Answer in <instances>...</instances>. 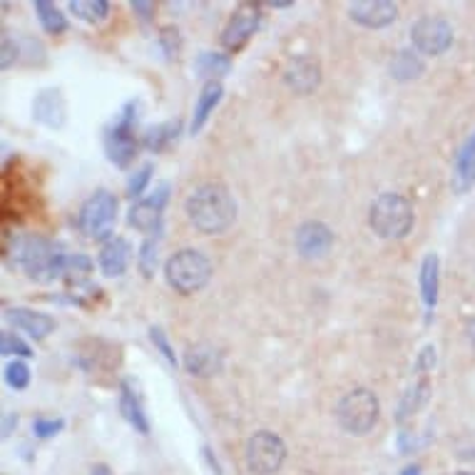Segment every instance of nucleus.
I'll use <instances>...</instances> for the list:
<instances>
[{"label": "nucleus", "instance_id": "f03ea898", "mask_svg": "<svg viewBox=\"0 0 475 475\" xmlns=\"http://www.w3.org/2000/svg\"><path fill=\"white\" fill-rule=\"evenodd\" d=\"M185 214L199 234L217 237L227 232L237 220V199L220 182H204L195 187L185 199Z\"/></svg>", "mask_w": 475, "mask_h": 475}, {"label": "nucleus", "instance_id": "e433bc0d", "mask_svg": "<svg viewBox=\"0 0 475 475\" xmlns=\"http://www.w3.org/2000/svg\"><path fill=\"white\" fill-rule=\"evenodd\" d=\"M436 361H438V354H436V346L433 344H429V346L421 348V354H418L416 359V366H413V371L416 373H430L433 369H436Z\"/></svg>", "mask_w": 475, "mask_h": 475}, {"label": "nucleus", "instance_id": "c756f323", "mask_svg": "<svg viewBox=\"0 0 475 475\" xmlns=\"http://www.w3.org/2000/svg\"><path fill=\"white\" fill-rule=\"evenodd\" d=\"M0 354H3V356H18V359H30V356H33V348H30V344H25L18 334L3 331V334H0Z\"/></svg>", "mask_w": 475, "mask_h": 475}, {"label": "nucleus", "instance_id": "2f4dec72", "mask_svg": "<svg viewBox=\"0 0 475 475\" xmlns=\"http://www.w3.org/2000/svg\"><path fill=\"white\" fill-rule=\"evenodd\" d=\"M157 43H160V50H162L164 55L172 60L182 50V35H179V30L174 25H162L160 35H157Z\"/></svg>", "mask_w": 475, "mask_h": 475}, {"label": "nucleus", "instance_id": "09e8293b", "mask_svg": "<svg viewBox=\"0 0 475 475\" xmlns=\"http://www.w3.org/2000/svg\"><path fill=\"white\" fill-rule=\"evenodd\" d=\"M453 475H475V473H468V471H461V473H453Z\"/></svg>", "mask_w": 475, "mask_h": 475}, {"label": "nucleus", "instance_id": "473e14b6", "mask_svg": "<svg viewBox=\"0 0 475 475\" xmlns=\"http://www.w3.org/2000/svg\"><path fill=\"white\" fill-rule=\"evenodd\" d=\"M152 172H154V164L152 162H145L142 167H139L138 172L129 177L128 182V197L132 199H142V195H145V189H147V185H150L152 179Z\"/></svg>", "mask_w": 475, "mask_h": 475}, {"label": "nucleus", "instance_id": "20e7f679", "mask_svg": "<svg viewBox=\"0 0 475 475\" xmlns=\"http://www.w3.org/2000/svg\"><path fill=\"white\" fill-rule=\"evenodd\" d=\"M164 279L177 294L192 296L209 284L212 262L199 249H179L164 264Z\"/></svg>", "mask_w": 475, "mask_h": 475}, {"label": "nucleus", "instance_id": "f257e3e1", "mask_svg": "<svg viewBox=\"0 0 475 475\" xmlns=\"http://www.w3.org/2000/svg\"><path fill=\"white\" fill-rule=\"evenodd\" d=\"M3 259L11 267H21L38 284H50L55 279L65 277L68 254L62 244L38 237V234H3Z\"/></svg>", "mask_w": 475, "mask_h": 475}, {"label": "nucleus", "instance_id": "bb28decb", "mask_svg": "<svg viewBox=\"0 0 475 475\" xmlns=\"http://www.w3.org/2000/svg\"><path fill=\"white\" fill-rule=\"evenodd\" d=\"M195 70L209 80H217L221 75L232 72V58L224 53H199L195 60Z\"/></svg>", "mask_w": 475, "mask_h": 475}, {"label": "nucleus", "instance_id": "cd10ccee", "mask_svg": "<svg viewBox=\"0 0 475 475\" xmlns=\"http://www.w3.org/2000/svg\"><path fill=\"white\" fill-rule=\"evenodd\" d=\"M70 12L80 18L85 23H103L110 15V3L107 0H70Z\"/></svg>", "mask_w": 475, "mask_h": 475}, {"label": "nucleus", "instance_id": "f8f14e48", "mask_svg": "<svg viewBox=\"0 0 475 475\" xmlns=\"http://www.w3.org/2000/svg\"><path fill=\"white\" fill-rule=\"evenodd\" d=\"M321 62L309 53L294 55L284 68V82L294 95H312L321 85Z\"/></svg>", "mask_w": 475, "mask_h": 475}, {"label": "nucleus", "instance_id": "ddd939ff", "mask_svg": "<svg viewBox=\"0 0 475 475\" xmlns=\"http://www.w3.org/2000/svg\"><path fill=\"white\" fill-rule=\"evenodd\" d=\"M294 246L304 259H324L334 246V232L331 227L319 220H309L299 224L294 234Z\"/></svg>", "mask_w": 475, "mask_h": 475}, {"label": "nucleus", "instance_id": "2eb2a0df", "mask_svg": "<svg viewBox=\"0 0 475 475\" xmlns=\"http://www.w3.org/2000/svg\"><path fill=\"white\" fill-rule=\"evenodd\" d=\"M33 120L47 129H62L68 122V104L60 88H43L33 100Z\"/></svg>", "mask_w": 475, "mask_h": 475}, {"label": "nucleus", "instance_id": "58836bf2", "mask_svg": "<svg viewBox=\"0 0 475 475\" xmlns=\"http://www.w3.org/2000/svg\"><path fill=\"white\" fill-rule=\"evenodd\" d=\"M21 50H23V55H28V62L33 65V62H46V47L40 40H33V38H23L21 40Z\"/></svg>", "mask_w": 475, "mask_h": 475}, {"label": "nucleus", "instance_id": "7c9ffc66", "mask_svg": "<svg viewBox=\"0 0 475 475\" xmlns=\"http://www.w3.org/2000/svg\"><path fill=\"white\" fill-rule=\"evenodd\" d=\"M5 383L15 388V391H25L30 386V366L23 359L11 361L5 366Z\"/></svg>", "mask_w": 475, "mask_h": 475}, {"label": "nucleus", "instance_id": "6e6552de", "mask_svg": "<svg viewBox=\"0 0 475 475\" xmlns=\"http://www.w3.org/2000/svg\"><path fill=\"white\" fill-rule=\"evenodd\" d=\"M287 443L274 430H256L244 446V463L252 475H277L287 463Z\"/></svg>", "mask_w": 475, "mask_h": 475}, {"label": "nucleus", "instance_id": "4c0bfd02", "mask_svg": "<svg viewBox=\"0 0 475 475\" xmlns=\"http://www.w3.org/2000/svg\"><path fill=\"white\" fill-rule=\"evenodd\" d=\"M95 262L88 254H68L65 262V274H90Z\"/></svg>", "mask_w": 475, "mask_h": 475}, {"label": "nucleus", "instance_id": "37998d69", "mask_svg": "<svg viewBox=\"0 0 475 475\" xmlns=\"http://www.w3.org/2000/svg\"><path fill=\"white\" fill-rule=\"evenodd\" d=\"M202 453H204V461H207L209 468L214 471V475H224V471H221L220 461H217V455L212 453V448H209V446H204V448H202Z\"/></svg>", "mask_w": 475, "mask_h": 475}, {"label": "nucleus", "instance_id": "ea45409f", "mask_svg": "<svg viewBox=\"0 0 475 475\" xmlns=\"http://www.w3.org/2000/svg\"><path fill=\"white\" fill-rule=\"evenodd\" d=\"M129 8H132V12L138 15L142 23H150L152 18H154V3H147V0H132Z\"/></svg>", "mask_w": 475, "mask_h": 475}, {"label": "nucleus", "instance_id": "aec40b11", "mask_svg": "<svg viewBox=\"0 0 475 475\" xmlns=\"http://www.w3.org/2000/svg\"><path fill=\"white\" fill-rule=\"evenodd\" d=\"M132 264V244L122 237H112L110 242L103 244L100 256H97V267L104 277H122Z\"/></svg>", "mask_w": 475, "mask_h": 475}, {"label": "nucleus", "instance_id": "c9c22d12", "mask_svg": "<svg viewBox=\"0 0 475 475\" xmlns=\"http://www.w3.org/2000/svg\"><path fill=\"white\" fill-rule=\"evenodd\" d=\"M150 341H152V346L162 354V359L167 361L170 366L177 369V356H174V348H172V344H170L167 334H164L162 326H150Z\"/></svg>", "mask_w": 475, "mask_h": 475}, {"label": "nucleus", "instance_id": "9b49d317", "mask_svg": "<svg viewBox=\"0 0 475 475\" xmlns=\"http://www.w3.org/2000/svg\"><path fill=\"white\" fill-rule=\"evenodd\" d=\"M259 23H262V3H239L221 30V46L229 53H239L254 38Z\"/></svg>", "mask_w": 475, "mask_h": 475}, {"label": "nucleus", "instance_id": "f704fd0d", "mask_svg": "<svg viewBox=\"0 0 475 475\" xmlns=\"http://www.w3.org/2000/svg\"><path fill=\"white\" fill-rule=\"evenodd\" d=\"M65 429V421L62 418H43L38 416L33 421V433L35 438H40V441H47V438H53V436H58Z\"/></svg>", "mask_w": 475, "mask_h": 475}, {"label": "nucleus", "instance_id": "a878e982", "mask_svg": "<svg viewBox=\"0 0 475 475\" xmlns=\"http://www.w3.org/2000/svg\"><path fill=\"white\" fill-rule=\"evenodd\" d=\"M35 15L47 35H62L68 30V18L62 15L58 5H53L47 0H35Z\"/></svg>", "mask_w": 475, "mask_h": 475}, {"label": "nucleus", "instance_id": "39448f33", "mask_svg": "<svg viewBox=\"0 0 475 475\" xmlns=\"http://www.w3.org/2000/svg\"><path fill=\"white\" fill-rule=\"evenodd\" d=\"M138 112L139 103L138 100H129V103L122 104V110L112 120V125L104 129V154L120 170H128L129 164L135 162V157H138L139 145L138 138H135Z\"/></svg>", "mask_w": 475, "mask_h": 475}, {"label": "nucleus", "instance_id": "de8ad7c7", "mask_svg": "<svg viewBox=\"0 0 475 475\" xmlns=\"http://www.w3.org/2000/svg\"><path fill=\"white\" fill-rule=\"evenodd\" d=\"M294 3L291 0H274V3H269V8H291Z\"/></svg>", "mask_w": 475, "mask_h": 475}, {"label": "nucleus", "instance_id": "412c9836", "mask_svg": "<svg viewBox=\"0 0 475 475\" xmlns=\"http://www.w3.org/2000/svg\"><path fill=\"white\" fill-rule=\"evenodd\" d=\"M418 287H421V299L429 312H436L438 299H441V259L436 252H429L418 269Z\"/></svg>", "mask_w": 475, "mask_h": 475}, {"label": "nucleus", "instance_id": "c85d7f7f", "mask_svg": "<svg viewBox=\"0 0 475 475\" xmlns=\"http://www.w3.org/2000/svg\"><path fill=\"white\" fill-rule=\"evenodd\" d=\"M157 252H160V244H157L154 237H147V239L142 242V246H139L138 267L145 279L154 277V269H157Z\"/></svg>", "mask_w": 475, "mask_h": 475}, {"label": "nucleus", "instance_id": "c03bdc74", "mask_svg": "<svg viewBox=\"0 0 475 475\" xmlns=\"http://www.w3.org/2000/svg\"><path fill=\"white\" fill-rule=\"evenodd\" d=\"M465 337H468V341H471V346L475 351V316H471L468 324H465Z\"/></svg>", "mask_w": 475, "mask_h": 475}, {"label": "nucleus", "instance_id": "a18cd8bd", "mask_svg": "<svg viewBox=\"0 0 475 475\" xmlns=\"http://www.w3.org/2000/svg\"><path fill=\"white\" fill-rule=\"evenodd\" d=\"M90 475H112V468L107 463H97L90 468Z\"/></svg>", "mask_w": 475, "mask_h": 475}, {"label": "nucleus", "instance_id": "a19ab883", "mask_svg": "<svg viewBox=\"0 0 475 475\" xmlns=\"http://www.w3.org/2000/svg\"><path fill=\"white\" fill-rule=\"evenodd\" d=\"M418 448V441L413 433H408V430H401L398 433V451L401 453H413Z\"/></svg>", "mask_w": 475, "mask_h": 475}, {"label": "nucleus", "instance_id": "7ed1b4c3", "mask_svg": "<svg viewBox=\"0 0 475 475\" xmlns=\"http://www.w3.org/2000/svg\"><path fill=\"white\" fill-rule=\"evenodd\" d=\"M416 224L413 204L398 192H381L369 207V227L379 239L398 242L406 239Z\"/></svg>", "mask_w": 475, "mask_h": 475}, {"label": "nucleus", "instance_id": "423d86ee", "mask_svg": "<svg viewBox=\"0 0 475 475\" xmlns=\"http://www.w3.org/2000/svg\"><path fill=\"white\" fill-rule=\"evenodd\" d=\"M381 418V401L371 388H351L337 406V421L348 436H369Z\"/></svg>", "mask_w": 475, "mask_h": 475}, {"label": "nucleus", "instance_id": "79ce46f5", "mask_svg": "<svg viewBox=\"0 0 475 475\" xmlns=\"http://www.w3.org/2000/svg\"><path fill=\"white\" fill-rule=\"evenodd\" d=\"M15 429H18V416L15 413H5V418H3V438H11Z\"/></svg>", "mask_w": 475, "mask_h": 475}, {"label": "nucleus", "instance_id": "5701e85b", "mask_svg": "<svg viewBox=\"0 0 475 475\" xmlns=\"http://www.w3.org/2000/svg\"><path fill=\"white\" fill-rule=\"evenodd\" d=\"M426 72V60L413 47H401L396 50L394 58L388 62V75L396 82H413Z\"/></svg>", "mask_w": 475, "mask_h": 475}, {"label": "nucleus", "instance_id": "4be33fe9", "mask_svg": "<svg viewBox=\"0 0 475 475\" xmlns=\"http://www.w3.org/2000/svg\"><path fill=\"white\" fill-rule=\"evenodd\" d=\"M221 97H224V85L220 80H207L202 85L197 103H195V112H192V122H189V135H197L199 129L207 125L209 115L217 110Z\"/></svg>", "mask_w": 475, "mask_h": 475}, {"label": "nucleus", "instance_id": "a211bd4d", "mask_svg": "<svg viewBox=\"0 0 475 475\" xmlns=\"http://www.w3.org/2000/svg\"><path fill=\"white\" fill-rule=\"evenodd\" d=\"M5 319H8L15 329H21L28 337H33L35 341H43L46 337H50V334L55 331V326H58V321H55L50 313L33 312V309H25V306L5 309Z\"/></svg>", "mask_w": 475, "mask_h": 475}, {"label": "nucleus", "instance_id": "49530a36", "mask_svg": "<svg viewBox=\"0 0 475 475\" xmlns=\"http://www.w3.org/2000/svg\"><path fill=\"white\" fill-rule=\"evenodd\" d=\"M398 475H421V465L418 463H408L406 468H404V471H401V473Z\"/></svg>", "mask_w": 475, "mask_h": 475}, {"label": "nucleus", "instance_id": "0eeeda50", "mask_svg": "<svg viewBox=\"0 0 475 475\" xmlns=\"http://www.w3.org/2000/svg\"><path fill=\"white\" fill-rule=\"evenodd\" d=\"M117 209H120V202L115 195L110 189H97L95 195L85 199L80 209V217H78L80 232L93 242H103V239L110 242L117 224Z\"/></svg>", "mask_w": 475, "mask_h": 475}, {"label": "nucleus", "instance_id": "72a5a7b5", "mask_svg": "<svg viewBox=\"0 0 475 475\" xmlns=\"http://www.w3.org/2000/svg\"><path fill=\"white\" fill-rule=\"evenodd\" d=\"M23 55L21 50V40H15L12 35H3V43H0V68L11 70L18 60Z\"/></svg>", "mask_w": 475, "mask_h": 475}, {"label": "nucleus", "instance_id": "b1692460", "mask_svg": "<svg viewBox=\"0 0 475 475\" xmlns=\"http://www.w3.org/2000/svg\"><path fill=\"white\" fill-rule=\"evenodd\" d=\"M182 135V120H167V122H160L154 128L145 129L142 135V147L152 154H162L172 145H177V139Z\"/></svg>", "mask_w": 475, "mask_h": 475}, {"label": "nucleus", "instance_id": "dca6fc26", "mask_svg": "<svg viewBox=\"0 0 475 475\" xmlns=\"http://www.w3.org/2000/svg\"><path fill=\"white\" fill-rule=\"evenodd\" d=\"M117 408H120V416L125 418L129 426L138 430L139 436H147V433H150V418L145 413L142 394H139L138 383L132 381V379H122V381H120Z\"/></svg>", "mask_w": 475, "mask_h": 475}, {"label": "nucleus", "instance_id": "393cba45", "mask_svg": "<svg viewBox=\"0 0 475 475\" xmlns=\"http://www.w3.org/2000/svg\"><path fill=\"white\" fill-rule=\"evenodd\" d=\"M429 401H430V381L429 379H421V381L413 383L406 394H404V398H401L398 411H396V421L404 423L406 418L416 416L418 411L426 406Z\"/></svg>", "mask_w": 475, "mask_h": 475}, {"label": "nucleus", "instance_id": "1a4fd4ad", "mask_svg": "<svg viewBox=\"0 0 475 475\" xmlns=\"http://www.w3.org/2000/svg\"><path fill=\"white\" fill-rule=\"evenodd\" d=\"M455 40L453 25L441 15H421L416 23L411 25V43L426 58H438L448 53Z\"/></svg>", "mask_w": 475, "mask_h": 475}, {"label": "nucleus", "instance_id": "f3484780", "mask_svg": "<svg viewBox=\"0 0 475 475\" xmlns=\"http://www.w3.org/2000/svg\"><path fill=\"white\" fill-rule=\"evenodd\" d=\"M451 189L455 195H468L475 189V132L455 152L451 170Z\"/></svg>", "mask_w": 475, "mask_h": 475}, {"label": "nucleus", "instance_id": "6ab92c4d", "mask_svg": "<svg viewBox=\"0 0 475 475\" xmlns=\"http://www.w3.org/2000/svg\"><path fill=\"white\" fill-rule=\"evenodd\" d=\"M185 369L189 376H197V379H209V376H217L224 369V356H221L220 348H214L212 344H195V346L187 348Z\"/></svg>", "mask_w": 475, "mask_h": 475}, {"label": "nucleus", "instance_id": "4468645a", "mask_svg": "<svg viewBox=\"0 0 475 475\" xmlns=\"http://www.w3.org/2000/svg\"><path fill=\"white\" fill-rule=\"evenodd\" d=\"M348 18L369 30H381L396 23L398 5L391 0H359L348 5Z\"/></svg>", "mask_w": 475, "mask_h": 475}, {"label": "nucleus", "instance_id": "9d476101", "mask_svg": "<svg viewBox=\"0 0 475 475\" xmlns=\"http://www.w3.org/2000/svg\"><path fill=\"white\" fill-rule=\"evenodd\" d=\"M170 202V185L160 182L154 187V192H150L147 197L138 199L132 207H129L128 221L129 227H135L142 234H157L162 232V212Z\"/></svg>", "mask_w": 475, "mask_h": 475}]
</instances>
